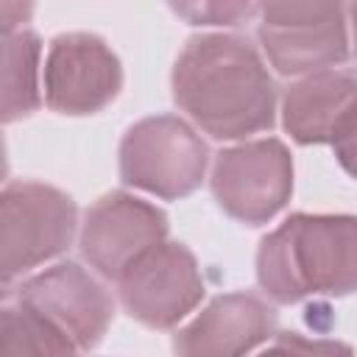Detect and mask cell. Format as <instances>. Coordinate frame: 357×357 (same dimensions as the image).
<instances>
[{"mask_svg": "<svg viewBox=\"0 0 357 357\" xmlns=\"http://www.w3.org/2000/svg\"><path fill=\"white\" fill-rule=\"evenodd\" d=\"M114 284L123 310L151 329L176 326L204 298V279L192 251L170 240L142 254Z\"/></svg>", "mask_w": 357, "mask_h": 357, "instance_id": "cell-7", "label": "cell"}, {"mask_svg": "<svg viewBox=\"0 0 357 357\" xmlns=\"http://www.w3.org/2000/svg\"><path fill=\"white\" fill-rule=\"evenodd\" d=\"M276 329V310L257 293L209 301L173 337V357H248Z\"/></svg>", "mask_w": 357, "mask_h": 357, "instance_id": "cell-11", "label": "cell"}, {"mask_svg": "<svg viewBox=\"0 0 357 357\" xmlns=\"http://www.w3.org/2000/svg\"><path fill=\"white\" fill-rule=\"evenodd\" d=\"M209 184L218 206L229 218L245 226H262L290 201L293 156L273 137L240 142L215 156Z\"/></svg>", "mask_w": 357, "mask_h": 357, "instance_id": "cell-6", "label": "cell"}, {"mask_svg": "<svg viewBox=\"0 0 357 357\" xmlns=\"http://www.w3.org/2000/svg\"><path fill=\"white\" fill-rule=\"evenodd\" d=\"M31 11H33V6H22V3H3V6H0L3 33H11V31L25 28V22H28Z\"/></svg>", "mask_w": 357, "mask_h": 357, "instance_id": "cell-18", "label": "cell"}, {"mask_svg": "<svg viewBox=\"0 0 357 357\" xmlns=\"http://www.w3.org/2000/svg\"><path fill=\"white\" fill-rule=\"evenodd\" d=\"M257 36L271 67L290 78L337 70L351 53L349 6L268 3L257 11Z\"/></svg>", "mask_w": 357, "mask_h": 357, "instance_id": "cell-4", "label": "cell"}, {"mask_svg": "<svg viewBox=\"0 0 357 357\" xmlns=\"http://www.w3.org/2000/svg\"><path fill=\"white\" fill-rule=\"evenodd\" d=\"M75 201L42 181H11L0 195L3 282L22 279L33 268L64 254L75 237Z\"/></svg>", "mask_w": 357, "mask_h": 357, "instance_id": "cell-5", "label": "cell"}, {"mask_svg": "<svg viewBox=\"0 0 357 357\" xmlns=\"http://www.w3.org/2000/svg\"><path fill=\"white\" fill-rule=\"evenodd\" d=\"M17 301L53 321L81 351L95 349L114 318L112 293L78 262H59L22 279Z\"/></svg>", "mask_w": 357, "mask_h": 357, "instance_id": "cell-10", "label": "cell"}, {"mask_svg": "<svg viewBox=\"0 0 357 357\" xmlns=\"http://www.w3.org/2000/svg\"><path fill=\"white\" fill-rule=\"evenodd\" d=\"M117 156L123 184L165 201L195 192L209 167L206 142L176 114H153L128 126Z\"/></svg>", "mask_w": 357, "mask_h": 357, "instance_id": "cell-3", "label": "cell"}, {"mask_svg": "<svg viewBox=\"0 0 357 357\" xmlns=\"http://www.w3.org/2000/svg\"><path fill=\"white\" fill-rule=\"evenodd\" d=\"M167 240V215L128 192L98 198L81 223V254L103 279L117 282L142 254Z\"/></svg>", "mask_w": 357, "mask_h": 357, "instance_id": "cell-9", "label": "cell"}, {"mask_svg": "<svg viewBox=\"0 0 357 357\" xmlns=\"http://www.w3.org/2000/svg\"><path fill=\"white\" fill-rule=\"evenodd\" d=\"M75 340L22 301L0 315V357H78Z\"/></svg>", "mask_w": 357, "mask_h": 357, "instance_id": "cell-14", "label": "cell"}, {"mask_svg": "<svg viewBox=\"0 0 357 357\" xmlns=\"http://www.w3.org/2000/svg\"><path fill=\"white\" fill-rule=\"evenodd\" d=\"M170 11L184 17L190 25H240L257 17L254 3H173Z\"/></svg>", "mask_w": 357, "mask_h": 357, "instance_id": "cell-16", "label": "cell"}, {"mask_svg": "<svg viewBox=\"0 0 357 357\" xmlns=\"http://www.w3.org/2000/svg\"><path fill=\"white\" fill-rule=\"evenodd\" d=\"M170 86L176 106L215 139H245L276 120L273 78L254 42L240 33L190 36Z\"/></svg>", "mask_w": 357, "mask_h": 357, "instance_id": "cell-1", "label": "cell"}, {"mask_svg": "<svg viewBox=\"0 0 357 357\" xmlns=\"http://www.w3.org/2000/svg\"><path fill=\"white\" fill-rule=\"evenodd\" d=\"M349 28H351V53L357 59V3L349 6Z\"/></svg>", "mask_w": 357, "mask_h": 357, "instance_id": "cell-19", "label": "cell"}, {"mask_svg": "<svg viewBox=\"0 0 357 357\" xmlns=\"http://www.w3.org/2000/svg\"><path fill=\"white\" fill-rule=\"evenodd\" d=\"M45 103L56 114H98L123 89L117 53L95 33H59L45 56Z\"/></svg>", "mask_w": 357, "mask_h": 357, "instance_id": "cell-8", "label": "cell"}, {"mask_svg": "<svg viewBox=\"0 0 357 357\" xmlns=\"http://www.w3.org/2000/svg\"><path fill=\"white\" fill-rule=\"evenodd\" d=\"M257 357H354V351L343 340L304 337L298 332H282Z\"/></svg>", "mask_w": 357, "mask_h": 357, "instance_id": "cell-15", "label": "cell"}, {"mask_svg": "<svg viewBox=\"0 0 357 357\" xmlns=\"http://www.w3.org/2000/svg\"><path fill=\"white\" fill-rule=\"evenodd\" d=\"M357 112V70L337 67L296 78L282 95V123L298 145L335 142Z\"/></svg>", "mask_w": 357, "mask_h": 357, "instance_id": "cell-12", "label": "cell"}, {"mask_svg": "<svg viewBox=\"0 0 357 357\" xmlns=\"http://www.w3.org/2000/svg\"><path fill=\"white\" fill-rule=\"evenodd\" d=\"M257 282L276 304L357 293V215H290L262 237Z\"/></svg>", "mask_w": 357, "mask_h": 357, "instance_id": "cell-2", "label": "cell"}, {"mask_svg": "<svg viewBox=\"0 0 357 357\" xmlns=\"http://www.w3.org/2000/svg\"><path fill=\"white\" fill-rule=\"evenodd\" d=\"M42 39L31 28L3 33V123L33 114L45 98L39 89Z\"/></svg>", "mask_w": 357, "mask_h": 357, "instance_id": "cell-13", "label": "cell"}, {"mask_svg": "<svg viewBox=\"0 0 357 357\" xmlns=\"http://www.w3.org/2000/svg\"><path fill=\"white\" fill-rule=\"evenodd\" d=\"M332 148H335V156H337L340 167L351 178H357V112L349 117V123L343 126V131L335 137Z\"/></svg>", "mask_w": 357, "mask_h": 357, "instance_id": "cell-17", "label": "cell"}]
</instances>
